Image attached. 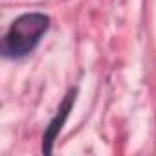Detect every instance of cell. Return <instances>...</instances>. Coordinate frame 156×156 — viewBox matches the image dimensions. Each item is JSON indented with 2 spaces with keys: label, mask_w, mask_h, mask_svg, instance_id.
Instances as JSON below:
<instances>
[{
  "label": "cell",
  "mask_w": 156,
  "mask_h": 156,
  "mask_svg": "<svg viewBox=\"0 0 156 156\" xmlns=\"http://www.w3.org/2000/svg\"><path fill=\"white\" fill-rule=\"evenodd\" d=\"M73 101H75V90L68 92V96H66L64 101L61 103V107H59L55 118L50 121V125H48V129H46V132H44V138H42V151H44L46 154L51 152V145H53L55 138L59 136V132H61V129H62V125H64V121H66V118H68L72 107H73Z\"/></svg>",
  "instance_id": "7a4b0ae2"
},
{
  "label": "cell",
  "mask_w": 156,
  "mask_h": 156,
  "mask_svg": "<svg viewBox=\"0 0 156 156\" xmlns=\"http://www.w3.org/2000/svg\"><path fill=\"white\" fill-rule=\"evenodd\" d=\"M48 28L50 19L42 13H28L19 17L6 35L4 51L11 57H22L30 53L39 44L41 37L48 31Z\"/></svg>",
  "instance_id": "6da1fadb"
}]
</instances>
